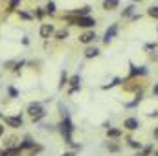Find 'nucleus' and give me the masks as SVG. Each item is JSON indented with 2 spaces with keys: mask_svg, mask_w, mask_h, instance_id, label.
<instances>
[{
  "mask_svg": "<svg viewBox=\"0 0 158 156\" xmlns=\"http://www.w3.org/2000/svg\"><path fill=\"white\" fill-rule=\"evenodd\" d=\"M72 130H74V125H72V121H70V116H64L63 121H61V132H63L64 142H66L68 145L74 143V142H72Z\"/></svg>",
  "mask_w": 158,
  "mask_h": 156,
  "instance_id": "f257e3e1",
  "label": "nucleus"
},
{
  "mask_svg": "<svg viewBox=\"0 0 158 156\" xmlns=\"http://www.w3.org/2000/svg\"><path fill=\"white\" fill-rule=\"evenodd\" d=\"M28 114L31 116L33 123H37V121H40L42 117L46 116V110L42 109V105H40V103H31V105L28 107Z\"/></svg>",
  "mask_w": 158,
  "mask_h": 156,
  "instance_id": "f03ea898",
  "label": "nucleus"
},
{
  "mask_svg": "<svg viewBox=\"0 0 158 156\" xmlns=\"http://www.w3.org/2000/svg\"><path fill=\"white\" fill-rule=\"evenodd\" d=\"M39 33H40L42 39H50V37L55 33V28H53V24H42L40 30H39Z\"/></svg>",
  "mask_w": 158,
  "mask_h": 156,
  "instance_id": "7ed1b4c3",
  "label": "nucleus"
},
{
  "mask_svg": "<svg viewBox=\"0 0 158 156\" xmlns=\"http://www.w3.org/2000/svg\"><path fill=\"white\" fill-rule=\"evenodd\" d=\"M4 121H6V125H9L13 129L22 127V117L20 116H4Z\"/></svg>",
  "mask_w": 158,
  "mask_h": 156,
  "instance_id": "20e7f679",
  "label": "nucleus"
},
{
  "mask_svg": "<svg viewBox=\"0 0 158 156\" xmlns=\"http://www.w3.org/2000/svg\"><path fill=\"white\" fill-rule=\"evenodd\" d=\"M116 33H118V24H112V26L105 31V35H103V42H105V44H109L110 40L116 37Z\"/></svg>",
  "mask_w": 158,
  "mask_h": 156,
  "instance_id": "39448f33",
  "label": "nucleus"
},
{
  "mask_svg": "<svg viewBox=\"0 0 158 156\" xmlns=\"http://www.w3.org/2000/svg\"><path fill=\"white\" fill-rule=\"evenodd\" d=\"M123 127H125L127 130H138L140 121H138V117H127V119L123 121Z\"/></svg>",
  "mask_w": 158,
  "mask_h": 156,
  "instance_id": "423d86ee",
  "label": "nucleus"
},
{
  "mask_svg": "<svg viewBox=\"0 0 158 156\" xmlns=\"http://www.w3.org/2000/svg\"><path fill=\"white\" fill-rule=\"evenodd\" d=\"M96 39L98 37H96L94 31H85L83 35H79V42H83V44H90V42H94Z\"/></svg>",
  "mask_w": 158,
  "mask_h": 156,
  "instance_id": "0eeeda50",
  "label": "nucleus"
},
{
  "mask_svg": "<svg viewBox=\"0 0 158 156\" xmlns=\"http://www.w3.org/2000/svg\"><path fill=\"white\" fill-rule=\"evenodd\" d=\"M68 83L72 84V88H70V94L77 92L79 88H81V77H79V76H72V77L68 79Z\"/></svg>",
  "mask_w": 158,
  "mask_h": 156,
  "instance_id": "6e6552de",
  "label": "nucleus"
},
{
  "mask_svg": "<svg viewBox=\"0 0 158 156\" xmlns=\"http://www.w3.org/2000/svg\"><path fill=\"white\" fill-rule=\"evenodd\" d=\"M119 6V0H103V9L105 11H112Z\"/></svg>",
  "mask_w": 158,
  "mask_h": 156,
  "instance_id": "1a4fd4ad",
  "label": "nucleus"
},
{
  "mask_svg": "<svg viewBox=\"0 0 158 156\" xmlns=\"http://www.w3.org/2000/svg\"><path fill=\"white\" fill-rule=\"evenodd\" d=\"M99 55V50L96 48V46H88L86 50H85V57L86 59H94V57H98Z\"/></svg>",
  "mask_w": 158,
  "mask_h": 156,
  "instance_id": "9d476101",
  "label": "nucleus"
},
{
  "mask_svg": "<svg viewBox=\"0 0 158 156\" xmlns=\"http://www.w3.org/2000/svg\"><path fill=\"white\" fill-rule=\"evenodd\" d=\"M19 147H20L22 151H26V149H30V151H31V149L35 147V142H33L31 138H24V140L20 142V145H19Z\"/></svg>",
  "mask_w": 158,
  "mask_h": 156,
  "instance_id": "9b49d317",
  "label": "nucleus"
},
{
  "mask_svg": "<svg viewBox=\"0 0 158 156\" xmlns=\"http://www.w3.org/2000/svg\"><path fill=\"white\" fill-rule=\"evenodd\" d=\"M121 136V130L119 129H107V138H119Z\"/></svg>",
  "mask_w": 158,
  "mask_h": 156,
  "instance_id": "f8f14e48",
  "label": "nucleus"
},
{
  "mask_svg": "<svg viewBox=\"0 0 158 156\" xmlns=\"http://www.w3.org/2000/svg\"><path fill=\"white\" fill-rule=\"evenodd\" d=\"M147 74V68H143V66H140V68H132L131 70V76L134 77V76H145Z\"/></svg>",
  "mask_w": 158,
  "mask_h": 156,
  "instance_id": "ddd939ff",
  "label": "nucleus"
},
{
  "mask_svg": "<svg viewBox=\"0 0 158 156\" xmlns=\"http://www.w3.org/2000/svg\"><path fill=\"white\" fill-rule=\"evenodd\" d=\"M147 15H149L151 18H158V6H153V7H149Z\"/></svg>",
  "mask_w": 158,
  "mask_h": 156,
  "instance_id": "4468645a",
  "label": "nucleus"
},
{
  "mask_svg": "<svg viewBox=\"0 0 158 156\" xmlns=\"http://www.w3.org/2000/svg\"><path fill=\"white\" fill-rule=\"evenodd\" d=\"M66 37H68V30H59V31L55 33V39H59V40L66 39Z\"/></svg>",
  "mask_w": 158,
  "mask_h": 156,
  "instance_id": "2eb2a0df",
  "label": "nucleus"
},
{
  "mask_svg": "<svg viewBox=\"0 0 158 156\" xmlns=\"http://www.w3.org/2000/svg\"><path fill=\"white\" fill-rule=\"evenodd\" d=\"M46 13L48 15H53L55 13V2H48L46 4Z\"/></svg>",
  "mask_w": 158,
  "mask_h": 156,
  "instance_id": "dca6fc26",
  "label": "nucleus"
},
{
  "mask_svg": "<svg viewBox=\"0 0 158 156\" xmlns=\"http://www.w3.org/2000/svg\"><path fill=\"white\" fill-rule=\"evenodd\" d=\"M129 147H132V149H138V151H140V149H142V143L131 138V140H129Z\"/></svg>",
  "mask_w": 158,
  "mask_h": 156,
  "instance_id": "f3484780",
  "label": "nucleus"
},
{
  "mask_svg": "<svg viewBox=\"0 0 158 156\" xmlns=\"http://www.w3.org/2000/svg\"><path fill=\"white\" fill-rule=\"evenodd\" d=\"M66 83H68V76H66V72H63V74H61V83H59V88H63Z\"/></svg>",
  "mask_w": 158,
  "mask_h": 156,
  "instance_id": "a211bd4d",
  "label": "nucleus"
},
{
  "mask_svg": "<svg viewBox=\"0 0 158 156\" xmlns=\"http://www.w3.org/2000/svg\"><path fill=\"white\" fill-rule=\"evenodd\" d=\"M44 15H46V9H42V7H37V11H35V17L37 18H44Z\"/></svg>",
  "mask_w": 158,
  "mask_h": 156,
  "instance_id": "6ab92c4d",
  "label": "nucleus"
},
{
  "mask_svg": "<svg viewBox=\"0 0 158 156\" xmlns=\"http://www.w3.org/2000/svg\"><path fill=\"white\" fill-rule=\"evenodd\" d=\"M132 11H134V6H129V7H125V11H123L121 15H123V17H131Z\"/></svg>",
  "mask_w": 158,
  "mask_h": 156,
  "instance_id": "aec40b11",
  "label": "nucleus"
},
{
  "mask_svg": "<svg viewBox=\"0 0 158 156\" xmlns=\"http://www.w3.org/2000/svg\"><path fill=\"white\" fill-rule=\"evenodd\" d=\"M107 147H109V151H112V153H118V151H119V145H118V143H109Z\"/></svg>",
  "mask_w": 158,
  "mask_h": 156,
  "instance_id": "412c9836",
  "label": "nucleus"
},
{
  "mask_svg": "<svg viewBox=\"0 0 158 156\" xmlns=\"http://www.w3.org/2000/svg\"><path fill=\"white\" fill-rule=\"evenodd\" d=\"M19 17H20V18H24V20H30V18H31V15H30V13H26V11H19Z\"/></svg>",
  "mask_w": 158,
  "mask_h": 156,
  "instance_id": "4be33fe9",
  "label": "nucleus"
},
{
  "mask_svg": "<svg viewBox=\"0 0 158 156\" xmlns=\"http://www.w3.org/2000/svg\"><path fill=\"white\" fill-rule=\"evenodd\" d=\"M19 4H20V0H9V11H13Z\"/></svg>",
  "mask_w": 158,
  "mask_h": 156,
  "instance_id": "5701e85b",
  "label": "nucleus"
},
{
  "mask_svg": "<svg viewBox=\"0 0 158 156\" xmlns=\"http://www.w3.org/2000/svg\"><path fill=\"white\" fill-rule=\"evenodd\" d=\"M7 92H9V96H11V97H19V92H17L13 86H9V88H7Z\"/></svg>",
  "mask_w": 158,
  "mask_h": 156,
  "instance_id": "b1692460",
  "label": "nucleus"
},
{
  "mask_svg": "<svg viewBox=\"0 0 158 156\" xmlns=\"http://www.w3.org/2000/svg\"><path fill=\"white\" fill-rule=\"evenodd\" d=\"M143 153H145V154L149 156L151 153H153V145H147V147H143Z\"/></svg>",
  "mask_w": 158,
  "mask_h": 156,
  "instance_id": "393cba45",
  "label": "nucleus"
},
{
  "mask_svg": "<svg viewBox=\"0 0 158 156\" xmlns=\"http://www.w3.org/2000/svg\"><path fill=\"white\" fill-rule=\"evenodd\" d=\"M22 66H24V61H20V63H17V64H15V68H13V70H15V72H19V70H20V68H22Z\"/></svg>",
  "mask_w": 158,
  "mask_h": 156,
  "instance_id": "a878e982",
  "label": "nucleus"
},
{
  "mask_svg": "<svg viewBox=\"0 0 158 156\" xmlns=\"http://www.w3.org/2000/svg\"><path fill=\"white\" fill-rule=\"evenodd\" d=\"M0 156H9V149H4V151H0Z\"/></svg>",
  "mask_w": 158,
  "mask_h": 156,
  "instance_id": "bb28decb",
  "label": "nucleus"
},
{
  "mask_svg": "<svg viewBox=\"0 0 158 156\" xmlns=\"http://www.w3.org/2000/svg\"><path fill=\"white\" fill-rule=\"evenodd\" d=\"M155 48H156V44H155V42H153V44H147V46H145V50H155Z\"/></svg>",
  "mask_w": 158,
  "mask_h": 156,
  "instance_id": "cd10ccee",
  "label": "nucleus"
},
{
  "mask_svg": "<svg viewBox=\"0 0 158 156\" xmlns=\"http://www.w3.org/2000/svg\"><path fill=\"white\" fill-rule=\"evenodd\" d=\"M153 94H155V96H158V83L153 86Z\"/></svg>",
  "mask_w": 158,
  "mask_h": 156,
  "instance_id": "c85d7f7f",
  "label": "nucleus"
},
{
  "mask_svg": "<svg viewBox=\"0 0 158 156\" xmlns=\"http://www.w3.org/2000/svg\"><path fill=\"white\" fill-rule=\"evenodd\" d=\"M153 136H155V140H156V142H158V127H156V129H155V130H153Z\"/></svg>",
  "mask_w": 158,
  "mask_h": 156,
  "instance_id": "c756f323",
  "label": "nucleus"
},
{
  "mask_svg": "<svg viewBox=\"0 0 158 156\" xmlns=\"http://www.w3.org/2000/svg\"><path fill=\"white\" fill-rule=\"evenodd\" d=\"M149 116H151V117H158V110H155V112H149Z\"/></svg>",
  "mask_w": 158,
  "mask_h": 156,
  "instance_id": "7c9ffc66",
  "label": "nucleus"
},
{
  "mask_svg": "<svg viewBox=\"0 0 158 156\" xmlns=\"http://www.w3.org/2000/svg\"><path fill=\"white\" fill-rule=\"evenodd\" d=\"M4 130H6V129H4V125H0V138L4 136Z\"/></svg>",
  "mask_w": 158,
  "mask_h": 156,
  "instance_id": "2f4dec72",
  "label": "nucleus"
},
{
  "mask_svg": "<svg viewBox=\"0 0 158 156\" xmlns=\"http://www.w3.org/2000/svg\"><path fill=\"white\" fill-rule=\"evenodd\" d=\"M63 156H76V153H64Z\"/></svg>",
  "mask_w": 158,
  "mask_h": 156,
  "instance_id": "473e14b6",
  "label": "nucleus"
},
{
  "mask_svg": "<svg viewBox=\"0 0 158 156\" xmlns=\"http://www.w3.org/2000/svg\"><path fill=\"white\" fill-rule=\"evenodd\" d=\"M134 156H147V154H145V153L142 151V153H136V154H134Z\"/></svg>",
  "mask_w": 158,
  "mask_h": 156,
  "instance_id": "72a5a7b5",
  "label": "nucleus"
},
{
  "mask_svg": "<svg viewBox=\"0 0 158 156\" xmlns=\"http://www.w3.org/2000/svg\"><path fill=\"white\" fill-rule=\"evenodd\" d=\"M155 156H158V151H156V153H155Z\"/></svg>",
  "mask_w": 158,
  "mask_h": 156,
  "instance_id": "f704fd0d",
  "label": "nucleus"
},
{
  "mask_svg": "<svg viewBox=\"0 0 158 156\" xmlns=\"http://www.w3.org/2000/svg\"><path fill=\"white\" fill-rule=\"evenodd\" d=\"M134 2H142V0H134Z\"/></svg>",
  "mask_w": 158,
  "mask_h": 156,
  "instance_id": "c9c22d12",
  "label": "nucleus"
},
{
  "mask_svg": "<svg viewBox=\"0 0 158 156\" xmlns=\"http://www.w3.org/2000/svg\"><path fill=\"white\" fill-rule=\"evenodd\" d=\"M0 117H2V114H0Z\"/></svg>",
  "mask_w": 158,
  "mask_h": 156,
  "instance_id": "e433bc0d",
  "label": "nucleus"
}]
</instances>
